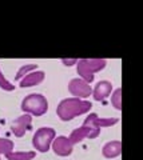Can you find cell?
I'll use <instances>...</instances> for the list:
<instances>
[{
    "mask_svg": "<svg viewBox=\"0 0 143 160\" xmlns=\"http://www.w3.org/2000/svg\"><path fill=\"white\" fill-rule=\"evenodd\" d=\"M91 107H92V104L88 100H83L79 98H67V99H63L58 104L56 113L60 120L68 122V120L74 119L75 116L90 112Z\"/></svg>",
    "mask_w": 143,
    "mask_h": 160,
    "instance_id": "1",
    "label": "cell"
},
{
    "mask_svg": "<svg viewBox=\"0 0 143 160\" xmlns=\"http://www.w3.org/2000/svg\"><path fill=\"white\" fill-rule=\"evenodd\" d=\"M22 111L24 113L33 115V116H42L48 111V102L46 96L42 93H29L22 100Z\"/></svg>",
    "mask_w": 143,
    "mask_h": 160,
    "instance_id": "2",
    "label": "cell"
},
{
    "mask_svg": "<svg viewBox=\"0 0 143 160\" xmlns=\"http://www.w3.org/2000/svg\"><path fill=\"white\" fill-rule=\"evenodd\" d=\"M106 64V59H79L76 63V71L80 79L86 80L87 83H91L95 76L94 73L103 69Z\"/></svg>",
    "mask_w": 143,
    "mask_h": 160,
    "instance_id": "3",
    "label": "cell"
},
{
    "mask_svg": "<svg viewBox=\"0 0 143 160\" xmlns=\"http://www.w3.org/2000/svg\"><path fill=\"white\" fill-rule=\"evenodd\" d=\"M56 136V132L55 129L51 128V127H40L36 129V132L33 133V138H32V146L33 148L39 152H47L48 149L51 148V144H52V140L55 139Z\"/></svg>",
    "mask_w": 143,
    "mask_h": 160,
    "instance_id": "4",
    "label": "cell"
},
{
    "mask_svg": "<svg viewBox=\"0 0 143 160\" xmlns=\"http://www.w3.org/2000/svg\"><path fill=\"white\" fill-rule=\"evenodd\" d=\"M68 91L74 95V98L84 99L92 95V87L86 80L80 78H74L68 82Z\"/></svg>",
    "mask_w": 143,
    "mask_h": 160,
    "instance_id": "5",
    "label": "cell"
},
{
    "mask_svg": "<svg viewBox=\"0 0 143 160\" xmlns=\"http://www.w3.org/2000/svg\"><path fill=\"white\" fill-rule=\"evenodd\" d=\"M99 133H100V128L83 124L82 127L74 129V131L70 133L68 139H70V142L72 144H76L79 142H82L83 139H95L96 136H99Z\"/></svg>",
    "mask_w": 143,
    "mask_h": 160,
    "instance_id": "6",
    "label": "cell"
},
{
    "mask_svg": "<svg viewBox=\"0 0 143 160\" xmlns=\"http://www.w3.org/2000/svg\"><path fill=\"white\" fill-rule=\"evenodd\" d=\"M51 148L54 149V152H55L58 156H68V155L72 153L74 144L70 142L68 136L59 135V136H55V139L52 140Z\"/></svg>",
    "mask_w": 143,
    "mask_h": 160,
    "instance_id": "7",
    "label": "cell"
},
{
    "mask_svg": "<svg viewBox=\"0 0 143 160\" xmlns=\"http://www.w3.org/2000/svg\"><path fill=\"white\" fill-rule=\"evenodd\" d=\"M32 123V118L28 113H23L19 118H16L11 124V131L15 136L22 138L26 133L27 129H29V126Z\"/></svg>",
    "mask_w": 143,
    "mask_h": 160,
    "instance_id": "8",
    "label": "cell"
},
{
    "mask_svg": "<svg viewBox=\"0 0 143 160\" xmlns=\"http://www.w3.org/2000/svg\"><path fill=\"white\" fill-rule=\"evenodd\" d=\"M118 122H119L118 118H99L95 112H91L84 119L83 124H87V126H91V127H96V128H103V127L114 126V124H116Z\"/></svg>",
    "mask_w": 143,
    "mask_h": 160,
    "instance_id": "9",
    "label": "cell"
},
{
    "mask_svg": "<svg viewBox=\"0 0 143 160\" xmlns=\"http://www.w3.org/2000/svg\"><path fill=\"white\" fill-rule=\"evenodd\" d=\"M112 92V83L108 80H100L96 83V86L92 89V96L96 102L105 100L107 96H110Z\"/></svg>",
    "mask_w": 143,
    "mask_h": 160,
    "instance_id": "10",
    "label": "cell"
},
{
    "mask_svg": "<svg viewBox=\"0 0 143 160\" xmlns=\"http://www.w3.org/2000/svg\"><path fill=\"white\" fill-rule=\"evenodd\" d=\"M44 78H46V73L44 71H40V69H35V71L27 73L26 76L23 79H20V83H19V86L22 88H27V87H33L36 86V84L42 83Z\"/></svg>",
    "mask_w": 143,
    "mask_h": 160,
    "instance_id": "11",
    "label": "cell"
},
{
    "mask_svg": "<svg viewBox=\"0 0 143 160\" xmlns=\"http://www.w3.org/2000/svg\"><path fill=\"white\" fill-rule=\"evenodd\" d=\"M122 148L123 144L120 140H111V142H107L102 148V155L107 159H112L116 158L122 153Z\"/></svg>",
    "mask_w": 143,
    "mask_h": 160,
    "instance_id": "12",
    "label": "cell"
},
{
    "mask_svg": "<svg viewBox=\"0 0 143 160\" xmlns=\"http://www.w3.org/2000/svg\"><path fill=\"white\" fill-rule=\"evenodd\" d=\"M35 156V151H12L6 155L8 160H32Z\"/></svg>",
    "mask_w": 143,
    "mask_h": 160,
    "instance_id": "13",
    "label": "cell"
},
{
    "mask_svg": "<svg viewBox=\"0 0 143 160\" xmlns=\"http://www.w3.org/2000/svg\"><path fill=\"white\" fill-rule=\"evenodd\" d=\"M15 148V144L11 139L7 138H0V155H7L12 152Z\"/></svg>",
    "mask_w": 143,
    "mask_h": 160,
    "instance_id": "14",
    "label": "cell"
},
{
    "mask_svg": "<svg viewBox=\"0 0 143 160\" xmlns=\"http://www.w3.org/2000/svg\"><path fill=\"white\" fill-rule=\"evenodd\" d=\"M35 69H38V66H36V64H32V63H31V64H24V66H22L20 68L18 69L15 79H16V80H20V79H23L24 76H26L27 73L32 72V71H35Z\"/></svg>",
    "mask_w": 143,
    "mask_h": 160,
    "instance_id": "15",
    "label": "cell"
},
{
    "mask_svg": "<svg viewBox=\"0 0 143 160\" xmlns=\"http://www.w3.org/2000/svg\"><path fill=\"white\" fill-rule=\"evenodd\" d=\"M122 88H116L111 92V104L116 109H122Z\"/></svg>",
    "mask_w": 143,
    "mask_h": 160,
    "instance_id": "16",
    "label": "cell"
},
{
    "mask_svg": "<svg viewBox=\"0 0 143 160\" xmlns=\"http://www.w3.org/2000/svg\"><path fill=\"white\" fill-rule=\"evenodd\" d=\"M0 88L4 89V91H8V92H11L15 89V86L9 82V80L4 76V73L2 72V68H0Z\"/></svg>",
    "mask_w": 143,
    "mask_h": 160,
    "instance_id": "17",
    "label": "cell"
},
{
    "mask_svg": "<svg viewBox=\"0 0 143 160\" xmlns=\"http://www.w3.org/2000/svg\"><path fill=\"white\" fill-rule=\"evenodd\" d=\"M62 63L64 64V66H68V67H71V66H74V64H76L78 63V59H67V58H63L62 59Z\"/></svg>",
    "mask_w": 143,
    "mask_h": 160,
    "instance_id": "18",
    "label": "cell"
},
{
    "mask_svg": "<svg viewBox=\"0 0 143 160\" xmlns=\"http://www.w3.org/2000/svg\"><path fill=\"white\" fill-rule=\"evenodd\" d=\"M0 160H2V158H0Z\"/></svg>",
    "mask_w": 143,
    "mask_h": 160,
    "instance_id": "19",
    "label": "cell"
}]
</instances>
